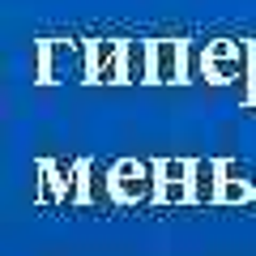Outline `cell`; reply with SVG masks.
I'll return each instance as SVG.
<instances>
[{"label": "cell", "instance_id": "6da1fadb", "mask_svg": "<svg viewBox=\"0 0 256 256\" xmlns=\"http://www.w3.org/2000/svg\"><path fill=\"white\" fill-rule=\"evenodd\" d=\"M175 68H180V56H175V47H171V43H162V47L154 52V73L162 77V82H171Z\"/></svg>", "mask_w": 256, "mask_h": 256}]
</instances>
